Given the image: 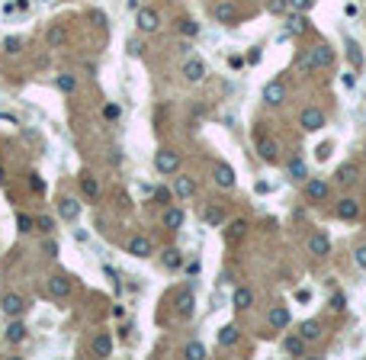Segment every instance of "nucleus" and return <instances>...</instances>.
<instances>
[{"label": "nucleus", "instance_id": "nucleus-15", "mask_svg": "<svg viewBox=\"0 0 366 360\" xmlns=\"http://www.w3.org/2000/svg\"><path fill=\"white\" fill-rule=\"evenodd\" d=\"M173 190H177L180 199H190L196 193V180L193 177H177V180H173Z\"/></svg>", "mask_w": 366, "mask_h": 360}, {"label": "nucleus", "instance_id": "nucleus-23", "mask_svg": "<svg viewBox=\"0 0 366 360\" xmlns=\"http://www.w3.org/2000/svg\"><path fill=\"white\" fill-rule=\"evenodd\" d=\"M299 335H302L305 341H318V338H321V325H318L315 319H309V322L299 325Z\"/></svg>", "mask_w": 366, "mask_h": 360}, {"label": "nucleus", "instance_id": "nucleus-13", "mask_svg": "<svg viewBox=\"0 0 366 360\" xmlns=\"http://www.w3.org/2000/svg\"><path fill=\"white\" fill-rule=\"evenodd\" d=\"M283 96H286V87H283V81H273V84H267L264 87V100L273 107V103H283Z\"/></svg>", "mask_w": 366, "mask_h": 360}, {"label": "nucleus", "instance_id": "nucleus-5", "mask_svg": "<svg viewBox=\"0 0 366 360\" xmlns=\"http://www.w3.org/2000/svg\"><path fill=\"white\" fill-rule=\"evenodd\" d=\"M173 305H177V315H180V319H190V315H193L196 299H193V293H190V289H180L177 299H173Z\"/></svg>", "mask_w": 366, "mask_h": 360}, {"label": "nucleus", "instance_id": "nucleus-1", "mask_svg": "<svg viewBox=\"0 0 366 360\" xmlns=\"http://www.w3.org/2000/svg\"><path fill=\"white\" fill-rule=\"evenodd\" d=\"M154 168H158V174H164V177H170V174L180 171V155L170 151V148H161L158 155H154Z\"/></svg>", "mask_w": 366, "mask_h": 360}, {"label": "nucleus", "instance_id": "nucleus-11", "mask_svg": "<svg viewBox=\"0 0 366 360\" xmlns=\"http://www.w3.org/2000/svg\"><path fill=\"white\" fill-rule=\"evenodd\" d=\"M48 293L58 296V299H61V296H68V293H71V280L61 277V274H55V277L48 280Z\"/></svg>", "mask_w": 366, "mask_h": 360}, {"label": "nucleus", "instance_id": "nucleus-38", "mask_svg": "<svg viewBox=\"0 0 366 360\" xmlns=\"http://www.w3.org/2000/svg\"><path fill=\"white\" fill-rule=\"evenodd\" d=\"M183 354H187L190 360H203V357H206V347L199 344V341H193V344H187V350H183Z\"/></svg>", "mask_w": 366, "mask_h": 360}, {"label": "nucleus", "instance_id": "nucleus-30", "mask_svg": "<svg viewBox=\"0 0 366 360\" xmlns=\"http://www.w3.org/2000/svg\"><path fill=\"white\" fill-rule=\"evenodd\" d=\"M164 225H167V228H180L183 225V209H177V206L167 209V213H164Z\"/></svg>", "mask_w": 366, "mask_h": 360}, {"label": "nucleus", "instance_id": "nucleus-43", "mask_svg": "<svg viewBox=\"0 0 366 360\" xmlns=\"http://www.w3.org/2000/svg\"><path fill=\"white\" fill-rule=\"evenodd\" d=\"M4 48H7V52H10V55H16V52H20V48H23V42H20V39H16V36H10V39H4Z\"/></svg>", "mask_w": 366, "mask_h": 360}, {"label": "nucleus", "instance_id": "nucleus-2", "mask_svg": "<svg viewBox=\"0 0 366 360\" xmlns=\"http://www.w3.org/2000/svg\"><path fill=\"white\" fill-rule=\"evenodd\" d=\"M299 126L305 129V132H318V129L325 126V113H321V110H315V107L302 110V116H299Z\"/></svg>", "mask_w": 366, "mask_h": 360}, {"label": "nucleus", "instance_id": "nucleus-12", "mask_svg": "<svg viewBox=\"0 0 366 360\" xmlns=\"http://www.w3.org/2000/svg\"><path fill=\"white\" fill-rule=\"evenodd\" d=\"M215 183H219L222 190H231L234 187V171L228 164H215Z\"/></svg>", "mask_w": 366, "mask_h": 360}, {"label": "nucleus", "instance_id": "nucleus-44", "mask_svg": "<svg viewBox=\"0 0 366 360\" xmlns=\"http://www.w3.org/2000/svg\"><path fill=\"white\" fill-rule=\"evenodd\" d=\"M103 119H119V107H116V103H106V107H103Z\"/></svg>", "mask_w": 366, "mask_h": 360}, {"label": "nucleus", "instance_id": "nucleus-36", "mask_svg": "<svg viewBox=\"0 0 366 360\" xmlns=\"http://www.w3.org/2000/svg\"><path fill=\"white\" fill-rule=\"evenodd\" d=\"M244 232H248V222H244V219H234V222L228 225V241H238Z\"/></svg>", "mask_w": 366, "mask_h": 360}, {"label": "nucleus", "instance_id": "nucleus-10", "mask_svg": "<svg viewBox=\"0 0 366 360\" xmlns=\"http://www.w3.org/2000/svg\"><path fill=\"white\" fill-rule=\"evenodd\" d=\"M305 344H309V341H305L302 335H289V338L283 341V350L289 357H305Z\"/></svg>", "mask_w": 366, "mask_h": 360}, {"label": "nucleus", "instance_id": "nucleus-18", "mask_svg": "<svg viewBox=\"0 0 366 360\" xmlns=\"http://www.w3.org/2000/svg\"><path fill=\"white\" fill-rule=\"evenodd\" d=\"M286 171H289V177H292V180H309V168H305L302 158H289Z\"/></svg>", "mask_w": 366, "mask_h": 360}, {"label": "nucleus", "instance_id": "nucleus-48", "mask_svg": "<svg viewBox=\"0 0 366 360\" xmlns=\"http://www.w3.org/2000/svg\"><path fill=\"white\" fill-rule=\"evenodd\" d=\"M36 228H42V232H51V228H55V222H51V216H42V219H36Z\"/></svg>", "mask_w": 366, "mask_h": 360}, {"label": "nucleus", "instance_id": "nucleus-27", "mask_svg": "<svg viewBox=\"0 0 366 360\" xmlns=\"http://www.w3.org/2000/svg\"><path fill=\"white\" fill-rule=\"evenodd\" d=\"M65 39H68V29H65V26H51V29H48V45L51 48L65 45Z\"/></svg>", "mask_w": 366, "mask_h": 360}, {"label": "nucleus", "instance_id": "nucleus-9", "mask_svg": "<svg viewBox=\"0 0 366 360\" xmlns=\"http://www.w3.org/2000/svg\"><path fill=\"white\" fill-rule=\"evenodd\" d=\"M58 216H61V219H68V222H74V219L81 216V203H77L74 196H65V199L58 203Z\"/></svg>", "mask_w": 366, "mask_h": 360}, {"label": "nucleus", "instance_id": "nucleus-8", "mask_svg": "<svg viewBox=\"0 0 366 360\" xmlns=\"http://www.w3.org/2000/svg\"><path fill=\"white\" fill-rule=\"evenodd\" d=\"M305 196H309L312 203H325L328 199V183L325 180H309L305 183Z\"/></svg>", "mask_w": 366, "mask_h": 360}, {"label": "nucleus", "instance_id": "nucleus-35", "mask_svg": "<svg viewBox=\"0 0 366 360\" xmlns=\"http://www.w3.org/2000/svg\"><path fill=\"white\" fill-rule=\"evenodd\" d=\"M289 32H295V36H302V32H309V20H305L302 13H295L289 20Z\"/></svg>", "mask_w": 366, "mask_h": 360}, {"label": "nucleus", "instance_id": "nucleus-39", "mask_svg": "<svg viewBox=\"0 0 366 360\" xmlns=\"http://www.w3.org/2000/svg\"><path fill=\"white\" fill-rule=\"evenodd\" d=\"M180 32L187 39H193V36H199V23H193V20H180Z\"/></svg>", "mask_w": 366, "mask_h": 360}, {"label": "nucleus", "instance_id": "nucleus-33", "mask_svg": "<svg viewBox=\"0 0 366 360\" xmlns=\"http://www.w3.org/2000/svg\"><path fill=\"white\" fill-rule=\"evenodd\" d=\"M295 68H299L302 74H309V71H315V61H312V48H305L302 55H299V61H295Z\"/></svg>", "mask_w": 366, "mask_h": 360}, {"label": "nucleus", "instance_id": "nucleus-29", "mask_svg": "<svg viewBox=\"0 0 366 360\" xmlns=\"http://www.w3.org/2000/svg\"><path fill=\"white\" fill-rule=\"evenodd\" d=\"M180 264H183V254L177 248H167V251H164V267H167V270H177Z\"/></svg>", "mask_w": 366, "mask_h": 360}, {"label": "nucleus", "instance_id": "nucleus-25", "mask_svg": "<svg viewBox=\"0 0 366 360\" xmlns=\"http://www.w3.org/2000/svg\"><path fill=\"white\" fill-rule=\"evenodd\" d=\"M7 341H10V344L26 341V325L23 322H10V325H7Z\"/></svg>", "mask_w": 366, "mask_h": 360}, {"label": "nucleus", "instance_id": "nucleus-52", "mask_svg": "<svg viewBox=\"0 0 366 360\" xmlns=\"http://www.w3.org/2000/svg\"><path fill=\"white\" fill-rule=\"evenodd\" d=\"M7 180V174H4V168H0V183H4Z\"/></svg>", "mask_w": 366, "mask_h": 360}, {"label": "nucleus", "instance_id": "nucleus-28", "mask_svg": "<svg viewBox=\"0 0 366 360\" xmlns=\"http://www.w3.org/2000/svg\"><path fill=\"white\" fill-rule=\"evenodd\" d=\"M270 325H273V328H286V325H289V312H286L283 305H276V309L270 312Z\"/></svg>", "mask_w": 366, "mask_h": 360}, {"label": "nucleus", "instance_id": "nucleus-14", "mask_svg": "<svg viewBox=\"0 0 366 360\" xmlns=\"http://www.w3.org/2000/svg\"><path fill=\"white\" fill-rule=\"evenodd\" d=\"M129 254H132V258H148V254H151V241L142 238V235H135V238L129 241Z\"/></svg>", "mask_w": 366, "mask_h": 360}, {"label": "nucleus", "instance_id": "nucleus-31", "mask_svg": "<svg viewBox=\"0 0 366 360\" xmlns=\"http://www.w3.org/2000/svg\"><path fill=\"white\" fill-rule=\"evenodd\" d=\"M55 84H58V90H61V93H74L77 77H74V74H58V81H55Z\"/></svg>", "mask_w": 366, "mask_h": 360}, {"label": "nucleus", "instance_id": "nucleus-3", "mask_svg": "<svg viewBox=\"0 0 366 360\" xmlns=\"http://www.w3.org/2000/svg\"><path fill=\"white\" fill-rule=\"evenodd\" d=\"M257 151H260V158H264V161L273 164L276 158H280V145H276L273 138H267V135H257Z\"/></svg>", "mask_w": 366, "mask_h": 360}, {"label": "nucleus", "instance_id": "nucleus-17", "mask_svg": "<svg viewBox=\"0 0 366 360\" xmlns=\"http://www.w3.org/2000/svg\"><path fill=\"white\" fill-rule=\"evenodd\" d=\"M238 325H225V328L219 331V347H234L238 344Z\"/></svg>", "mask_w": 366, "mask_h": 360}, {"label": "nucleus", "instance_id": "nucleus-46", "mask_svg": "<svg viewBox=\"0 0 366 360\" xmlns=\"http://www.w3.org/2000/svg\"><path fill=\"white\" fill-rule=\"evenodd\" d=\"M312 7V0H289V10H295V13H305Z\"/></svg>", "mask_w": 366, "mask_h": 360}, {"label": "nucleus", "instance_id": "nucleus-22", "mask_svg": "<svg viewBox=\"0 0 366 360\" xmlns=\"http://www.w3.org/2000/svg\"><path fill=\"white\" fill-rule=\"evenodd\" d=\"M328 248H331V241L325 238V235H312V238H309V251L315 254V258H325Z\"/></svg>", "mask_w": 366, "mask_h": 360}, {"label": "nucleus", "instance_id": "nucleus-47", "mask_svg": "<svg viewBox=\"0 0 366 360\" xmlns=\"http://www.w3.org/2000/svg\"><path fill=\"white\" fill-rule=\"evenodd\" d=\"M29 190H36V193H42V190H45V183H42V177H39V174H29Z\"/></svg>", "mask_w": 366, "mask_h": 360}, {"label": "nucleus", "instance_id": "nucleus-50", "mask_svg": "<svg viewBox=\"0 0 366 360\" xmlns=\"http://www.w3.org/2000/svg\"><path fill=\"white\" fill-rule=\"evenodd\" d=\"M45 258H58V244L55 241H45Z\"/></svg>", "mask_w": 366, "mask_h": 360}, {"label": "nucleus", "instance_id": "nucleus-42", "mask_svg": "<svg viewBox=\"0 0 366 360\" xmlns=\"http://www.w3.org/2000/svg\"><path fill=\"white\" fill-rule=\"evenodd\" d=\"M331 309H334V312H344L347 309V296L344 293H334V296H331Z\"/></svg>", "mask_w": 366, "mask_h": 360}, {"label": "nucleus", "instance_id": "nucleus-7", "mask_svg": "<svg viewBox=\"0 0 366 360\" xmlns=\"http://www.w3.org/2000/svg\"><path fill=\"white\" fill-rule=\"evenodd\" d=\"M0 309L7 315H20L26 309V302H23V296H16V293H4L0 296Z\"/></svg>", "mask_w": 366, "mask_h": 360}, {"label": "nucleus", "instance_id": "nucleus-41", "mask_svg": "<svg viewBox=\"0 0 366 360\" xmlns=\"http://www.w3.org/2000/svg\"><path fill=\"white\" fill-rule=\"evenodd\" d=\"M16 225H20V232H32L36 219H32V216H26V213H20V216H16Z\"/></svg>", "mask_w": 366, "mask_h": 360}, {"label": "nucleus", "instance_id": "nucleus-20", "mask_svg": "<svg viewBox=\"0 0 366 360\" xmlns=\"http://www.w3.org/2000/svg\"><path fill=\"white\" fill-rule=\"evenodd\" d=\"M337 216H341V219H356V216H360V206H356V199L344 196L341 203H337Z\"/></svg>", "mask_w": 366, "mask_h": 360}, {"label": "nucleus", "instance_id": "nucleus-26", "mask_svg": "<svg viewBox=\"0 0 366 360\" xmlns=\"http://www.w3.org/2000/svg\"><path fill=\"white\" fill-rule=\"evenodd\" d=\"M203 219H206L209 225H222V219H225V209L212 203V206H206V209H203Z\"/></svg>", "mask_w": 366, "mask_h": 360}, {"label": "nucleus", "instance_id": "nucleus-45", "mask_svg": "<svg viewBox=\"0 0 366 360\" xmlns=\"http://www.w3.org/2000/svg\"><path fill=\"white\" fill-rule=\"evenodd\" d=\"M353 261H356V267H363V270H366V244H360V248L353 251Z\"/></svg>", "mask_w": 366, "mask_h": 360}, {"label": "nucleus", "instance_id": "nucleus-4", "mask_svg": "<svg viewBox=\"0 0 366 360\" xmlns=\"http://www.w3.org/2000/svg\"><path fill=\"white\" fill-rule=\"evenodd\" d=\"M215 20L225 23V26H234L238 23V7H234L231 0H222V4L215 7Z\"/></svg>", "mask_w": 366, "mask_h": 360}, {"label": "nucleus", "instance_id": "nucleus-16", "mask_svg": "<svg viewBox=\"0 0 366 360\" xmlns=\"http://www.w3.org/2000/svg\"><path fill=\"white\" fill-rule=\"evenodd\" d=\"M138 29H142V32H154V29H158V13H154V10H138Z\"/></svg>", "mask_w": 366, "mask_h": 360}, {"label": "nucleus", "instance_id": "nucleus-6", "mask_svg": "<svg viewBox=\"0 0 366 360\" xmlns=\"http://www.w3.org/2000/svg\"><path fill=\"white\" fill-rule=\"evenodd\" d=\"M183 77H187V81H193V84L206 81V61H199V58L187 61V65H183Z\"/></svg>", "mask_w": 366, "mask_h": 360}, {"label": "nucleus", "instance_id": "nucleus-40", "mask_svg": "<svg viewBox=\"0 0 366 360\" xmlns=\"http://www.w3.org/2000/svg\"><path fill=\"white\" fill-rule=\"evenodd\" d=\"M267 10L280 16V13H286V10H289V0H267Z\"/></svg>", "mask_w": 366, "mask_h": 360}, {"label": "nucleus", "instance_id": "nucleus-21", "mask_svg": "<svg viewBox=\"0 0 366 360\" xmlns=\"http://www.w3.org/2000/svg\"><path fill=\"white\" fill-rule=\"evenodd\" d=\"M331 58H334V55H331V48H328V45H315V48H312L315 71H318V68H328V65H331Z\"/></svg>", "mask_w": 366, "mask_h": 360}, {"label": "nucleus", "instance_id": "nucleus-32", "mask_svg": "<svg viewBox=\"0 0 366 360\" xmlns=\"http://www.w3.org/2000/svg\"><path fill=\"white\" fill-rule=\"evenodd\" d=\"M81 190H84V196H90V199L100 196V183L93 177H81Z\"/></svg>", "mask_w": 366, "mask_h": 360}, {"label": "nucleus", "instance_id": "nucleus-19", "mask_svg": "<svg viewBox=\"0 0 366 360\" xmlns=\"http://www.w3.org/2000/svg\"><path fill=\"white\" fill-rule=\"evenodd\" d=\"M231 302H234V309H251L254 293H251L248 286H238V289H234V296H231Z\"/></svg>", "mask_w": 366, "mask_h": 360}, {"label": "nucleus", "instance_id": "nucleus-37", "mask_svg": "<svg viewBox=\"0 0 366 360\" xmlns=\"http://www.w3.org/2000/svg\"><path fill=\"white\" fill-rule=\"evenodd\" d=\"M347 58L353 61V68H356V71L363 68V52H360V45H353V42H350V45H347Z\"/></svg>", "mask_w": 366, "mask_h": 360}, {"label": "nucleus", "instance_id": "nucleus-24", "mask_svg": "<svg viewBox=\"0 0 366 360\" xmlns=\"http://www.w3.org/2000/svg\"><path fill=\"white\" fill-rule=\"evenodd\" d=\"M93 354H97V357H109L112 354V338L109 335H97V338H93Z\"/></svg>", "mask_w": 366, "mask_h": 360}, {"label": "nucleus", "instance_id": "nucleus-34", "mask_svg": "<svg viewBox=\"0 0 366 360\" xmlns=\"http://www.w3.org/2000/svg\"><path fill=\"white\" fill-rule=\"evenodd\" d=\"M353 180H356V164H344V168L337 171V183L347 187V183H353Z\"/></svg>", "mask_w": 366, "mask_h": 360}, {"label": "nucleus", "instance_id": "nucleus-49", "mask_svg": "<svg viewBox=\"0 0 366 360\" xmlns=\"http://www.w3.org/2000/svg\"><path fill=\"white\" fill-rule=\"evenodd\" d=\"M341 81H344V87H356V68H353V71H347Z\"/></svg>", "mask_w": 366, "mask_h": 360}, {"label": "nucleus", "instance_id": "nucleus-51", "mask_svg": "<svg viewBox=\"0 0 366 360\" xmlns=\"http://www.w3.org/2000/svg\"><path fill=\"white\" fill-rule=\"evenodd\" d=\"M295 299H299V302H309L312 293H309V289H295Z\"/></svg>", "mask_w": 366, "mask_h": 360}]
</instances>
